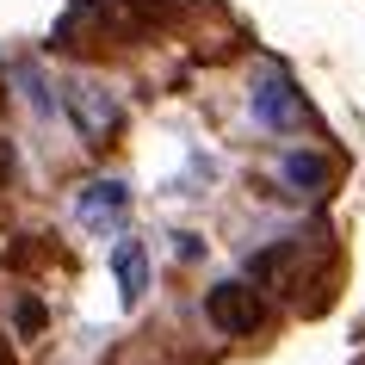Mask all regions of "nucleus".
I'll list each match as a JSON object with an SVG mask.
<instances>
[{
    "label": "nucleus",
    "instance_id": "f257e3e1",
    "mask_svg": "<svg viewBox=\"0 0 365 365\" xmlns=\"http://www.w3.org/2000/svg\"><path fill=\"white\" fill-rule=\"evenodd\" d=\"M248 112H254V124H267V130H297V124H304V93H297L279 68H267V75L254 81V93H248Z\"/></svg>",
    "mask_w": 365,
    "mask_h": 365
},
{
    "label": "nucleus",
    "instance_id": "f03ea898",
    "mask_svg": "<svg viewBox=\"0 0 365 365\" xmlns=\"http://www.w3.org/2000/svg\"><path fill=\"white\" fill-rule=\"evenodd\" d=\"M62 106H68V118H75L81 124V136H87V143H106V136L118 130V99H106L99 93V87H87V81H68V87H62Z\"/></svg>",
    "mask_w": 365,
    "mask_h": 365
},
{
    "label": "nucleus",
    "instance_id": "7ed1b4c3",
    "mask_svg": "<svg viewBox=\"0 0 365 365\" xmlns=\"http://www.w3.org/2000/svg\"><path fill=\"white\" fill-rule=\"evenodd\" d=\"M75 211H81V223H87L93 235L124 230V211H130V186H124V180H87V186H81V198H75Z\"/></svg>",
    "mask_w": 365,
    "mask_h": 365
},
{
    "label": "nucleus",
    "instance_id": "20e7f679",
    "mask_svg": "<svg viewBox=\"0 0 365 365\" xmlns=\"http://www.w3.org/2000/svg\"><path fill=\"white\" fill-rule=\"evenodd\" d=\"M205 316H211L223 334H254V328H260V297H254L248 285H217L211 297H205Z\"/></svg>",
    "mask_w": 365,
    "mask_h": 365
},
{
    "label": "nucleus",
    "instance_id": "39448f33",
    "mask_svg": "<svg viewBox=\"0 0 365 365\" xmlns=\"http://www.w3.org/2000/svg\"><path fill=\"white\" fill-rule=\"evenodd\" d=\"M279 180H285L291 192H328L334 186V161L328 155H309V149H291L279 161Z\"/></svg>",
    "mask_w": 365,
    "mask_h": 365
},
{
    "label": "nucleus",
    "instance_id": "423d86ee",
    "mask_svg": "<svg viewBox=\"0 0 365 365\" xmlns=\"http://www.w3.org/2000/svg\"><path fill=\"white\" fill-rule=\"evenodd\" d=\"M149 260H143V242H118L112 248V272H118V297H124V304H136V297H143V279H149Z\"/></svg>",
    "mask_w": 365,
    "mask_h": 365
},
{
    "label": "nucleus",
    "instance_id": "0eeeda50",
    "mask_svg": "<svg viewBox=\"0 0 365 365\" xmlns=\"http://www.w3.org/2000/svg\"><path fill=\"white\" fill-rule=\"evenodd\" d=\"M0 180H13V143H0Z\"/></svg>",
    "mask_w": 365,
    "mask_h": 365
},
{
    "label": "nucleus",
    "instance_id": "6e6552de",
    "mask_svg": "<svg viewBox=\"0 0 365 365\" xmlns=\"http://www.w3.org/2000/svg\"><path fill=\"white\" fill-rule=\"evenodd\" d=\"M0 365H6V341H0Z\"/></svg>",
    "mask_w": 365,
    "mask_h": 365
}]
</instances>
